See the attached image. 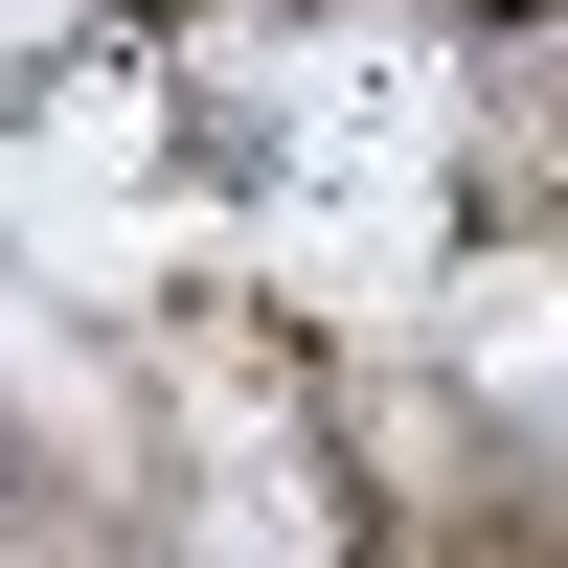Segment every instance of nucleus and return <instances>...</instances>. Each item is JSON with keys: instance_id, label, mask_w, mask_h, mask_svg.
<instances>
[{"instance_id": "obj_1", "label": "nucleus", "mask_w": 568, "mask_h": 568, "mask_svg": "<svg viewBox=\"0 0 568 568\" xmlns=\"http://www.w3.org/2000/svg\"><path fill=\"white\" fill-rule=\"evenodd\" d=\"M91 23H114V0H0V69H69Z\"/></svg>"}]
</instances>
